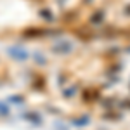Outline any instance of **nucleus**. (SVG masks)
Here are the masks:
<instances>
[{
  "instance_id": "f257e3e1",
  "label": "nucleus",
  "mask_w": 130,
  "mask_h": 130,
  "mask_svg": "<svg viewBox=\"0 0 130 130\" xmlns=\"http://www.w3.org/2000/svg\"><path fill=\"white\" fill-rule=\"evenodd\" d=\"M128 9H130V7H128ZM128 14H130V10H128Z\"/></svg>"
}]
</instances>
